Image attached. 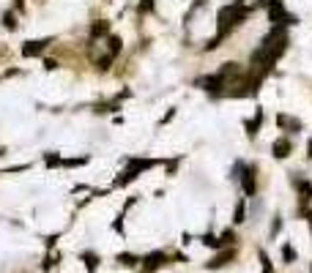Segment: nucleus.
Segmentation results:
<instances>
[{"label":"nucleus","mask_w":312,"mask_h":273,"mask_svg":"<svg viewBox=\"0 0 312 273\" xmlns=\"http://www.w3.org/2000/svg\"><path fill=\"white\" fill-rule=\"evenodd\" d=\"M203 243H205V246H211V248H219V240L214 238V235H203Z\"/></svg>","instance_id":"nucleus-20"},{"label":"nucleus","mask_w":312,"mask_h":273,"mask_svg":"<svg viewBox=\"0 0 312 273\" xmlns=\"http://www.w3.org/2000/svg\"><path fill=\"white\" fill-rule=\"evenodd\" d=\"M52 44V38H38V41H25V47H22V55L25 58H36V55H41L47 47Z\"/></svg>","instance_id":"nucleus-4"},{"label":"nucleus","mask_w":312,"mask_h":273,"mask_svg":"<svg viewBox=\"0 0 312 273\" xmlns=\"http://www.w3.org/2000/svg\"><path fill=\"white\" fill-rule=\"evenodd\" d=\"M299 189H301V202H309V199H312V186H309L307 180H301Z\"/></svg>","instance_id":"nucleus-12"},{"label":"nucleus","mask_w":312,"mask_h":273,"mask_svg":"<svg viewBox=\"0 0 312 273\" xmlns=\"http://www.w3.org/2000/svg\"><path fill=\"white\" fill-rule=\"evenodd\" d=\"M148 167H154V162H151V158H132V162L126 164V172L115 180V186H126V183L134 180L142 170H148Z\"/></svg>","instance_id":"nucleus-2"},{"label":"nucleus","mask_w":312,"mask_h":273,"mask_svg":"<svg viewBox=\"0 0 312 273\" xmlns=\"http://www.w3.org/2000/svg\"><path fill=\"white\" fill-rule=\"evenodd\" d=\"M236 224H244L246 221V211H244V202H238L236 205V219H233Z\"/></svg>","instance_id":"nucleus-14"},{"label":"nucleus","mask_w":312,"mask_h":273,"mask_svg":"<svg viewBox=\"0 0 312 273\" xmlns=\"http://www.w3.org/2000/svg\"><path fill=\"white\" fill-rule=\"evenodd\" d=\"M118 52H121V38H118V36H110V58H115Z\"/></svg>","instance_id":"nucleus-13"},{"label":"nucleus","mask_w":312,"mask_h":273,"mask_svg":"<svg viewBox=\"0 0 312 273\" xmlns=\"http://www.w3.org/2000/svg\"><path fill=\"white\" fill-rule=\"evenodd\" d=\"M260 262H263V273H271V262H268L266 252H260Z\"/></svg>","instance_id":"nucleus-21"},{"label":"nucleus","mask_w":312,"mask_h":273,"mask_svg":"<svg viewBox=\"0 0 312 273\" xmlns=\"http://www.w3.org/2000/svg\"><path fill=\"white\" fill-rule=\"evenodd\" d=\"M219 240V246H227V243H233L236 240V235H233V230H225L222 232V238H217Z\"/></svg>","instance_id":"nucleus-15"},{"label":"nucleus","mask_w":312,"mask_h":273,"mask_svg":"<svg viewBox=\"0 0 312 273\" xmlns=\"http://www.w3.org/2000/svg\"><path fill=\"white\" fill-rule=\"evenodd\" d=\"M271 150H274L277 158H287L290 156V140H277L274 145H271Z\"/></svg>","instance_id":"nucleus-6"},{"label":"nucleus","mask_w":312,"mask_h":273,"mask_svg":"<svg viewBox=\"0 0 312 273\" xmlns=\"http://www.w3.org/2000/svg\"><path fill=\"white\" fill-rule=\"evenodd\" d=\"M230 260H233V248H225V252H219L211 262H208V268H222V265H227Z\"/></svg>","instance_id":"nucleus-7"},{"label":"nucleus","mask_w":312,"mask_h":273,"mask_svg":"<svg viewBox=\"0 0 312 273\" xmlns=\"http://www.w3.org/2000/svg\"><path fill=\"white\" fill-rule=\"evenodd\" d=\"M154 9V0H140V11L145 14V11H151Z\"/></svg>","instance_id":"nucleus-22"},{"label":"nucleus","mask_w":312,"mask_h":273,"mask_svg":"<svg viewBox=\"0 0 312 273\" xmlns=\"http://www.w3.org/2000/svg\"><path fill=\"white\" fill-rule=\"evenodd\" d=\"M142 265H145V268L148 270H156L159 268V265H164L167 262V254L164 252H154V254H148V257H142V260H140Z\"/></svg>","instance_id":"nucleus-5"},{"label":"nucleus","mask_w":312,"mask_h":273,"mask_svg":"<svg viewBox=\"0 0 312 273\" xmlns=\"http://www.w3.org/2000/svg\"><path fill=\"white\" fill-rule=\"evenodd\" d=\"M282 257H285V262H293V260H296V252H293V246H285V248H282Z\"/></svg>","instance_id":"nucleus-19"},{"label":"nucleus","mask_w":312,"mask_h":273,"mask_svg":"<svg viewBox=\"0 0 312 273\" xmlns=\"http://www.w3.org/2000/svg\"><path fill=\"white\" fill-rule=\"evenodd\" d=\"M268 14H271V22H274L277 28H282V25H293V22H299L296 17H290V14H285V9H282V0H271V3H268Z\"/></svg>","instance_id":"nucleus-3"},{"label":"nucleus","mask_w":312,"mask_h":273,"mask_svg":"<svg viewBox=\"0 0 312 273\" xmlns=\"http://www.w3.org/2000/svg\"><path fill=\"white\" fill-rule=\"evenodd\" d=\"M246 14H249V9L241 3V0H236V3H230V6H225V9L219 11V33H217V38H214L211 44H208V50H214L222 38L227 36V30L230 28H236V25H241V22L246 19Z\"/></svg>","instance_id":"nucleus-1"},{"label":"nucleus","mask_w":312,"mask_h":273,"mask_svg":"<svg viewBox=\"0 0 312 273\" xmlns=\"http://www.w3.org/2000/svg\"><path fill=\"white\" fill-rule=\"evenodd\" d=\"M107 30H110V22H93V28H91V36H107Z\"/></svg>","instance_id":"nucleus-11"},{"label":"nucleus","mask_w":312,"mask_h":273,"mask_svg":"<svg viewBox=\"0 0 312 273\" xmlns=\"http://www.w3.org/2000/svg\"><path fill=\"white\" fill-rule=\"evenodd\" d=\"M3 28L17 30V17H14V14H3Z\"/></svg>","instance_id":"nucleus-16"},{"label":"nucleus","mask_w":312,"mask_h":273,"mask_svg":"<svg viewBox=\"0 0 312 273\" xmlns=\"http://www.w3.org/2000/svg\"><path fill=\"white\" fill-rule=\"evenodd\" d=\"M277 123H279V128H287V131H299V128H301L299 120H293V118H287V115H279Z\"/></svg>","instance_id":"nucleus-9"},{"label":"nucleus","mask_w":312,"mask_h":273,"mask_svg":"<svg viewBox=\"0 0 312 273\" xmlns=\"http://www.w3.org/2000/svg\"><path fill=\"white\" fill-rule=\"evenodd\" d=\"M241 172H244V175H238V178L244 180V191L252 197V194H255V170H246V167H244Z\"/></svg>","instance_id":"nucleus-8"},{"label":"nucleus","mask_w":312,"mask_h":273,"mask_svg":"<svg viewBox=\"0 0 312 273\" xmlns=\"http://www.w3.org/2000/svg\"><path fill=\"white\" fill-rule=\"evenodd\" d=\"M118 262H123V265H137L140 260L134 254H118Z\"/></svg>","instance_id":"nucleus-17"},{"label":"nucleus","mask_w":312,"mask_h":273,"mask_svg":"<svg viewBox=\"0 0 312 273\" xmlns=\"http://www.w3.org/2000/svg\"><path fill=\"white\" fill-rule=\"evenodd\" d=\"M82 260H85V265H88V270H96V254H91V252H88V254H82Z\"/></svg>","instance_id":"nucleus-18"},{"label":"nucleus","mask_w":312,"mask_h":273,"mask_svg":"<svg viewBox=\"0 0 312 273\" xmlns=\"http://www.w3.org/2000/svg\"><path fill=\"white\" fill-rule=\"evenodd\" d=\"M260 123H263V112L258 109V112H255V120H249V123H246V134L255 136V134H258V128H260Z\"/></svg>","instance_id":"nucleus-10"},{"label":"nucleus","mask_w":312,"mask_h":273,"mask_svg":"<svg viewBox=\"0 0 312 273\" xmlns=\"http://www.w3.org/2000/svg\"><path fill=\"white\" fill-rule=\"evenodd\" d=\"M307 150H309V153H307V156L312 158V140H309V145H307Z\"/></svg>","instance_id":"nucleus-23"}]
</instances>
